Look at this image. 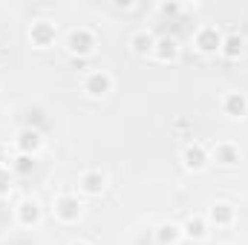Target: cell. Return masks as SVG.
<instances>
[{"instance_id":"cell-1","label":"cell","mask_w":248,"mask_h":245,"mask_svg":"<svg viewBox=\"0 0 248 245\" xmlns=\"http://www.w3.org/2000/svg\"><path fill=\"white\" fill-rule=\"evenodd\" d=\"M52 214H55L61 222L72 225V222H78L81 214H84V199H81L78 193H58V196L52 199Z\"/></svg>"},{"instance_id":"cell-10","label":"cell","mask_w":248,"mask_h":245,"mask_svg":"<svg viewBox=\"0 0 248 245\" xmlns=\"http://www.w3.org/2000/svg\"><path fill=\"white\" fill-rule=\"evenodd\" d=\"M222 113L228 116V119H234V122H240V119H248V95L246 92H240V90H228L225 95H222Z\"/></svg>"},{"instance_id":"cell-2","label":"cell","mask_w":248,"mask_h":245,"mask_svg":"<svg viewBox=\"0 0 248 245\" xmlns=\"http://www.w3.org/2000/svg\"><path fill=\"white\" fill-rule=\"evenodd\" d=\"M66 46H69L72 55L87 58V55L95 52V46H98V35H95L90 26H75V29H69V35H66Z\"/></svg>"},{"instance_id":"cell-20","label":"cell","mask_w":248,"mask_h":245,"mask_svg":"<svg viewBox=\"0 0 248 245\" xmlns=\"http://www.w3.org/2000/svg\"><path fill=\"white\" fill-rule=\"evenodd\" d=\"M6 162H9V150L6 144H0V168H6Z\"/></svg>"},{"instance_id":"cell-6","label":"cell","mask_w":248,"mask_h":245,"mask_svg":"<svg viewBox=\"0 0 248 245\" xmlns=\"http://www.w3.org/2000/svg\"><path fill=\"white\" fill-rule=\"evenodd\" d=\"M240 159H243V150H240L237 141L222 138V141H217V144L211 147V162H217L219 168H237Z\"/></svg>"},{"instance_id":"cell-3","label":"cell","mask_w":248,"mask_h":245,"mask_svg":"<svg viewBox=\"0 0 248 245\" xmlns=\"http://www.w3.org/2000/svg\"><path fill=\"white\" fill-rule=\"evenodd\" d=\"M222 32H219V26H214V23H202L196 32H193V46L202 52V55H217L219 49H222Z\"/></svg>"},{"instance_id":"cell-19","label":"cell","mask_w":248,"mask_h":245,"mask_svg":"<svg viewBox=\"0 0 248 245\" xmlns=\"http://www.w3.org/2000/svg\"><path fill=\"white\" fill-rule=\"evenodd\" d=\"M9 190H12V170L0 168V196H9Z\"/></svg>"},{"instance_id":"cell-4","label":"cell","mask_w":248,"mask_h":245,"mask_svg":"<svg viewBox=\"0 0 248 245\" xmlns=\"http://www.w3.org/2000/svg\"><path fill=\"white\" fill-rule=\"evenodd\" d=\"M179 159H182L185 170L199 173V170H205L211 165V147H205L202 141H187L182 147V153H179Z\"/></svg>"},{"instance_id":"cell-7","label":"cell","mask_w":248,"mask_h":245,"mask_svg":"<svg viewBox=\"0 0 248 245\" xmlns=\"http://www.w3.org/2000/svg\"><path fill=\"white\" fill-rule=\"evenodd\" d=\"M107 184H110V179H107V173L101 168H90V170H84L78 176V190L84 196H101L107 190Z\"/></svg>"},{"instance_id":"cell-15","label":"cell","mask_w":248,"mask_h":245,"mask_svg":"<svg viewBox=\"0 0 248 245\" xmlns=\"http://www.w3.org/2000/svg\"><path fill=\"white\" fill-rule=\"evenodd\" d=\"M208 219L205 216H187L185 222H182V234H185L187 240H196V243H202L205 237H208Z\"/></svg>"},{"instance_id":"cell-21","label":"cell","mask_w":248,"mask_h":245,"mask_svg":"<svg viewBox=\"0 0 248 245\" xmlns=\"http://www.w3.org/2000/svg\"><path fill=\"white\" fill-rule=\"evenodd\" d=\"M69 245H93V243H87V240H75V243H69Z\"/></svg>"},{"instance_id":"cell-14","label":"cell","mask_w":248,"mask_h":245,"mask_svg":"<svg viewBox=\"0 0 248 245\" xmlns=\"http://www.w3.org/2000/svg\"><path fill=\"white\" fill-rule=\"evenodd\" d=\"M153 46H156L153 32H147V29H136V32L130 35V49H133V55L147 58V55H153Z\"/></svg>"},{"instance_id":"cell-12","label":"cell","mask_w":248,"mask_h":245,"mask_svg":"<svg viewBox=\"0 0 248 245\" xmlns=\"http://www.w3.org/2000/svg\"><path fill=\"white\" fill-rule=\"evenodd\" d=\"M29 41H32V46H38V49L52 46V44H55V23H52V20H35V23L29 26Z\"/></svg>"},{"instance_id":"cell-5","label":"cell","mask_w":248,"mask_h":245,"mask_svg":"<svg viewBox=\"0 0 248 245\" xmlns=\"http://www.w3.org/2000/svg\"><path fill=\"white\" fill-rule=\"evenodd\" d=\"M84 92L90 95V98H104V95H110L113 92V87H116V81H113V75L107 72V69H90L87 75H84Z\"/></svg>"},{"instance_id":"cell-11","label":"cell","mask_w":248,"mask_h":245,"mask_svg":"<svg viewBox=\"0 0 248 245\" xmlns=\"http://www.w3.org/2000/svg\"><path fill=\"white\" fill-rule=\"evenodd\" d=\"M15 222H17L20 228H32V225H38V222H41V202L32 199V196L20 199V202L15 205Z\"/></svg>"},{"instance_id":"cell-13","label":"cell","mask_w":248,"mask_h":245,"mask_svg":"<svg viewBox=\"0 0 248 245\" xmlns=\"http://www.w3.org/2000/svg\"><path fill=\"white\" fill-rule=\"evenodd\" d=\"M182 55V44H179V38H173V35H165V38H156V46H153V58L162 63H170L176 61Z\"/></svg>"},{"instance_id":"cell-9","label":"cell","mask_w":248,"mask_h":245,"mask_svg":"<svg viewBox=\"0 0 248 245\" xmlns=\"http://www.w3.org/2000/svg\"><path fill=\"white\" fill-rule=\"evenodd\" d=\"M205 219H208V225L211 228H231L234 222H237V208L231 205V202H214L211 208H208V214H205Z\"/></svg>"},{"instance_id":"cell-18","label":"cell","mask_w":248,"mask_h":245,"mask_svg":"<svg viewBox=\"0 0 248 245\" xmlns=\"http://www.w3.org/2000/svg\"><path fill=\"white\" fill-rule=\"evenodd\" d=\"M9 168H12V173H29L35 168V156H20L17 153V159L9 162Z\"/></svg>"},{"instance_id":"cell-17","label":"cell","mask_w":248,"mask_h":245,"mask_svg":"<svg viewBox=\"0 0 248 245\" xmlns=\"http://www.w3.org/2000/svg\"><path fill=\"white\" fill-rule=\"evenodd\" d=\"M182 237L185 234H182V225L179 222H162L156 228V243L159 245H176Z\"/></svg>"},{"instance_id":"cell-8","label":"cell","mask_w":248,"mask_h":245,"mask_svg":"<svg viewBox=\"0 0 248 245\" xmlns=\"http://www.w3.org/2000/svg\"><path fill=\"white\" fill-rule=\"evenodd\" d=\"M41 147H44V136H41V130H35V127H23V130H17V136H15V150H17L20 156H38Z\"/></svg>"},{"instance_id":"cell-16","label":"cell","mask_w":248,"mask_h":245,"mask_svg":"<svg viewBox=\"0 0 248 245\" xmlns=\"http://www.w3.org/2000/svg\"><path fill=\"white\" fill-rule=\"evenodd\" d=\"M243 49H246V38L237 35V32H231V35L222 38V49H219V55H225L228 61H237V58L243 55Z\"/></svg>"}]
</instances>
